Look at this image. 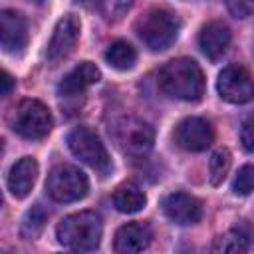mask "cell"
I'll use <instances>...</instances> for the list:
<instances>
[{
	"label": "cell",
	"instance_id": "cell-24",
	"mask_svg": "<svg viewBox=\"0 0 254 254\" xmlns=\"http://www.w3.org/2000/svg\"><path fill=\"white\" fill-rule=\"evenodd\" d=\"M226 6L236 18H246L254 14V0H226Z\"/></svg>",
	"mask_w": 254,
	"mask_h": 254
},
{
	"label": "cell",
	"instance_id": "cell-14",
	"mask_svg": "<svg viewBox=\"0 0 254 254\" xmlns=\"http://www.w3.org/2000/svg\"><path fill=\"white\" fill-rule=\"evenodd\" d=\"M99 77H101V73H99V69H97L95 64H91V62H81V64H77L69 73L64 75V79H62L60 85H58V91H60V95L73 97V95L83 93L89 85L97 83Z\"/></svg>",
	"mask_w": 254,
	"mask_h": 254
},
{
	"label": "cell",
	"instance_id": "cell-25",
	"mask_svg": "<svg viewBox=\"0 0 254 254\" xmlns=\"http://www.w3.org/2000/svg\"><path fill=\"white\" fill-rule=\"evenodd\" d=\"M240 139H242L244 149L250 151V153H254V119L244 121L242 131H240Z\"/></svg>",
	"mask_w": 254,
	"mask_h": 254
},
{
	"label": "cell",
	"instance_id": "cell-8",
	"mask_svg": "<svg viewBox=\"0 0 254 254\" xmlns=\"http://www.w3.org/2000/svg\"><path fill=\"white\" fill-rule=\"evenodd\" d=\"M216 89H218V95L228 103L240 105L254 99V79L250 77L248 69L238 64L226 65L218 73Z\"/></svg>",
	"mask_w": 254,
	"mask_h": 254
},
{
	"label": "cell",
	"instance_id": "cell-12",
	"mask_svg": "<svg viewBox=\"0 0 254 254\" xmlns=\"http://www.w3.org/2000/svg\"><path fill=\"white\" fill-rule=\"evenodd\" d=\"M0 42L4 52L20 54L28 44V24L16 10L0 12Z\"/></svg>",
	"mask_w": 254,
	"mask_h": 254
},
{
	"label": "cell",
	"instance_id": "cell-9",
	"mask_svg": "<svg viewBox=\"0 0 254 254\" xmlns=\"http://www.w3.org/2000/svg\"><path fill=\"white\" fill-rule=\"evenodd\" d=\"M175 143L185 151H204L214 141V129L212 125L202 117H185L175 127Z\"/></svg>",
	"mask_w": 254,
	"mask_h": 254
},
{
	"label": "cell",
	"instance_id": "cell-26",
	"mask_svg": "<svg viewBox=\"0 0 254 254\" xmlns=\"http://www.w3.org/2000/svg\"><path fill=\"white\" fill-rule=\"evenodd\" d=\"M2 97H6V95H10V91H12V87H14V79H12V75L8 73V71H2Z\"/></svg>",
	"mask_w": 254,
	"mask_h": 254
},
{
	"label": "cell",
	"instance_id": "cell-13",
	"mask_svg": "<svg viewBox=\"0 0 254 254\" xmlns=\"http://www.w3.org/2000/svg\"><path fill=\"white\" fill-rule=\"evenodd\" d=\"M151 238H153V230L147 222H127L119 226V230L115 232L113 248L119 254L143 252L151 244Z\"/></svg>",
	"mask_w": 254,
	"mask_h": 254
},
{
	"label": "cell",
	"instance_id": "cell-5",
	"mask_svg": "<svg viewBox=\"0 0 254 254\" xmlns=\"http://www.w3.org/2000/svg\"><path fill=\"white\" fill-rule=\"evenodd\" d=\"M46 190L56 202H75L89 190L87 175L73 165H58L46 179Z\"/></svg>",
	"mask_w": 254,
	"mask_h": 254
},
{
	"label": "cell",
	"instance_id": "cell-22",
	"mask_svg": "<svg viewBox=\"0 0 254 254\" xmlns=\"http://www.w3.org/2000/svg\"><path fill=\"white\" fill-rule=\"evenodd\" d=\"M230 163H232V157H230V151L228 149H218L212 153L210 161H208V179H210V185L218 187L228 171H230Z\"/></svg>",
	"mask_w": 254,
	"mask_h": 254
},
{
	"label": "cell",
	"instance_id": "cell-20",
	"mask_svg": "<svg viewBox=\"0 0 254 254\" xmlns=\"http://www.w3.org/2000/svg\"><path fill=\"white\" fill-rule=\"evenodd\" d=\"M46 220H48V210L40 204H34L22 218V226H20V232L26 240H34L42 234L44 226H46Z\"/></svg>",
	"mask_w": 254,
	"mask_h": 254
},
{
	"label": "cell",
	"instance_id": "cell-10",
	"mask_svg": "<svg viewBox=\"0 0 254 254\" xmlns=\"http://www.w3.org/2000/svg\"><path fill=\"white\" fill-rule=\"evenodd\" d=\"M77 40H79V20L73 14H65L64 18L58 20V24L54 28L52 40L46 50L48 62L56 65L62 60H65L73 52Z\"/></svg>",
	"mask_w": 254,
	"mask_h": 254
},
{
	"label": "cell",
	"instance_id": "cell-27",
	"mask_svg": "<svg viewBox=\"0 0 254 254\" xmlns=\"http://www.w3.org/2000/svg\"><path fill=\"white\" fill-rule=\"evenodd\" d=\"M252 56H254V38H252Z\"/></svg>",
	"mask_w": 254,
	"mask_h": 254
},
{
	"label": "cell",
	"instance_id": "cell-11",
	"mask_svg": "<svg viewBox=\"0 0 254 254\" xmlns=\"http://www.w3.org/2000/svg\"><path fill=\"white\" fill-rule=\"evenodd\" d=\"M165 216L177 224H194L202 218V202L187 192H171L161 200Z\"/></svg>",
	"mask_w": 254,
	"mask_h": 254
},
{
	"label": "cell",
	"instance_id": "cell-1",
	"mask_svg": "<svg viewBox=\"0 0 254 254\" xmlns=\"http://www.w3.org/2000/svg\"><path fill=\"white\" fill-rule=\"evenodd\" d=\"M159 89L181 101H198L204 93V75L200 65L190 58H175L167 62L157 75Z\"/></svg>",
	"mask_w": 254,
	"mask_h": 254
},
{
	"label": "cell",
	"instance_id": "cell-2",
	"mask_svg": "<svg viewBox=\"0 0 254 254\" xmlns=\"http://www.w3.org/2000/svg\"><path fill=\"white\" fill-rule=\"evenodd\" d=\"M101 232V218L91 210L69 214L56 228L58 242L69 250H95L99 246Z\"/></svg>",
	"mask_w": 254,
	"mask_h": 254
},
{
	"label": "cell",
	"instance_id": "cell-3",
	"mask_svg": "<svg viewBox=\"0 0 254 254\" xmlns=\"http://www.w3.org/2000/svg\"><path fill=\"white\" fill-rule=\"evenodd\" d=\"M179 28H181L179 18L165 8H151L135 22L137 36L153 52L167 50L177 40Z\"/></svg>",
	"mask_w": 254,
	"mask_h": 254
},
{
	"label": "cell",
	"instance_id": "cell-21",
	"mask_svg": "<svg viewBox=\"0 0 254 254\" xmlns=\"http://www.w3.org/2000/svg\"><path fill=\"white\" fill-rule=\"evenodd\" d=\"M214 252H228V254H238V252H246L248 250V234L240 228H232L224 234H220L214 240L212 246Z\"/></svg>",
	"mask_w": 254,
	"mask_h": 254
},
{
	"label": "cell",
	"instance_id": "cell-19",
	"mask_svg": "<svg viewBox=\"0 0 254 254\" xmlns=\"http://www.w3.org/2000/svg\"><path fill=\"white\" fill-rule=\"evenodd\" d=\"M87 10L97 12L105 20H119L133 4V0H77Z\"/></svg>",
	"mask_w": 254,
	"mask_h": 254
},
{
	"label": "cell",
	"instance_id": "cell-16",
	"mask_svg": "<svg viewBox=\"0 0 254 254\" xmlns=\"http://www.w3.org/2000/svg\"><path fill=\"white\" fill-rule=\"evenodd\" d=\"M38 161L34 157H22L16 161L8 175V189L16 198H24L30 194L36 179H38Z\"/></svg>",
	"mask_w": 254,
	"mask_h": 254
},
{
	"label": "cell",
	"instance_id": "cell-18",
	"mask_svg": "<svg viewBox=\"0 0 254 254\" xmlns=\"http://www.w3.org/2000/svg\"><path fill=\"white\" fill-rule=\"evenodd\" d=\"M105 62H107L111 67L119 69V71H127V69H131V67L135 65V62H137V52H135V48H133L129 42H125V40H115V42L109 44V48H107V52H105Z\"/></svg>",
	"mask_w": 254,
	"mask_h": 254
},
{
	"label": "cell",
	"instance_id": "cell-15",
	"mask_svg": "<svg viewBox=\"0 0 254 254\" xmlns=\"http://www.w3.org/2000/svg\"><path fill=\"white\" fill-rule=\"evenodd\" d=\"M230 28L220 22V20H214V22H208L206 26H202L200 34H198V48L202 50V54L208 58V60H218L228 44H230Z\"/></svg>",
	"mask_w": 254,
	"mask_h": 254
},
{
	"label": "cell",
	"instance_id": "cell-28",
	"mask_svg": "<svg viewBox=\"0 0 254 254\" xmlns=\"http://www.w3.org/2000/svg\"><path fill=\"white\" fill-rule=\"evenodd\" d=\"M34 2H42V0H34Z\"/></svg>",
	"mask_w": 254,
	"mask_h": 254
},
{
	"label": "cell",
	"instance_id": "cell-4",
	"mask_svg": "<svg viewBox=\"0 0 254 254\" xmlns=\"http://www.w3.org/2000/svg\"><path fill=\"white\" fill-rule=\"evenodd\" d=\"M8 123L24 139H42L52 131V113L38 99H22L10 113Z\"/></svg>",
	"mask_w": 254,
	"mask_h": 254
},
{
	"label": "cell",
	"instance_id": "cell-6",
	"mask_svg": "<svg viewBox=\"0 0 254 254\" xmlns=\"http://www.w3.org/2000/svg\"><path fill=\"white\" fill-rule=\"evenodd\" d=\"M65 141H67V147L73 153V157H77L85 165L93 167L101 175L109 173L111 159L107 155L105 145L101 143L99 135L93 129H89L85 125H79V127H75V129H71L67 133V139Z\"/></svg>",
	"mask_w": 254,
	"mask_h": 254
},
{
	"label": "cell",
	"instance_id": "cell-23",
	"mask_svg": "<svg viewBox=\"0 0 254 254\" xmlns=\"http://www.w3.org/2000/svg\"><path fill=\"white\" fill-rule=\"evenodd\" d=\"M232 190L234 194H240V196L254 192V165H244L238 169L232 181Z\"/></svg>",
	"mask_w": 254,
	"mask_h": 254
},
{
	"label": "cell",
	"instance_id": "cell-7",
	"mask_svg": "<svg viewBox=\"0 0 254 254\" xmlns=\"http://www.w3.org/2000/svg\"><path fill=\"white\" fill-rule=\"evenodd\" d=\"M115 137L117 143L121 145V149L129 155L141 157L147 155L153 149L155 143V129L137 117H125L117 123L115 127Z\"/></svg>",
	"mask_w": 254,
	"mask_h": 254
},
{
	"label": "cell",
	"instance_id": "cell-17",
	"mask_svg": "<svg viewBox=\"0 0 254 254\" xmlns=\"http://www.w3.org/2000/svg\"><path fill=\"white\" fill-rule=\"evenodd\" d=\"M145 202H147L145 192L137 185H133V183H123L113 192V204L123 214L139 212L145 206Z\"/></svg>",
	"mask_w": 254,
	"mask_h": 254
}]
</instances>
